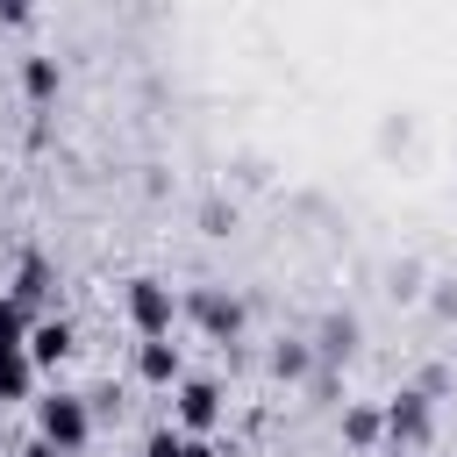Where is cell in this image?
<instances>
[{"label":"cell","mask_w":457,"mask_h":457,"mask_svg":"<svg viewBox=\"0 0 457 457\" xmlns=\"http://www.w3.org/2000/svg\"><path fill=\"white\" fill-rule=\"evenodd\" d=\"M43 293H50V257H36V250H29V257H21V271H14V293H7V300H14V307H36Z\"/></svg>","instance_id":"8fae6325"},{"label":"cell","mask_w":457,"mask_h":457,"mask_svg":"<svg viewBox=\"0 0 457 457\" xmlns=\"http://www.w3.org/2000/svg\"><path fill=\"white\" fill-rule=\"evenodd\" d=\"M200 236H236V200H200Z\"/></svg>","instance_id":"9a60e30c"},{"label":"cell","mask_w":457,"mask_h":457,"mask_svg":"<svg viewBox=\"0 0 457 457\" xmlns=\"http://www.w3.org/2000/svg\"><path fill=\"white\" fill-rule=\"evenodd\" d=\"M29 386H36L29 350H0V407H7V400H29Z\"/></svg>","instance_id":"4fadbf2b"},{"label":"cell","mask_w":457,"mask_h":457,"mask_svg":"<svg viewBox=\"0 0 457 457\" xmlns=\"http://www.w3.org/2000/svg\"><path fill=\"white\" fill-rule=\"evenodd\" d=\"M29 14H36V7H29V0H0V21H7V29H21V21H29Z\"/></svg>","instance_id":"d6986e66"},{"label":"cell","mask_w":457,"mask_h":457,"mask_svg":"<svg viewBox=\"0 0 457 457\" xmlns=\"http://www.w3.org/2000/svg\"><path fill=\"white\" fill-rule=\"evenodd\" d=\"M271 371H278L286 386H300V378H314V371H321V364H314V343H307V336H286V343L271 350Z\"/></svg>","instance_id":"9c48e42d"},{"label":"cell","mask_w":457,"mask_h":457,"mask_svg":"<svg viewBox=\"0 0 457 457\" xmlns=\"http://www.w3.org/2000/svg\"><path fill=\"white\" fill-rule=\"evenodd\" d=\"M129 321H136L143 343L171 336V321H179V293H171L164 278H129Z\"/></svg>","instance_id":"3957f363"},{"label":"cell","mask_w":457,"mask_h":457,"mask_svg":"<svg viewBox=\"0 0 457 457\" xmlns=\"http://www.w3.org/2000/svg\"><path fill=\"white\" fill-rule=\"evenodd\" d=\"M343 443H350V450L386 443V414H378V407H343Z\"/></svg>","instance_id":"7c38bea8"},{"label":"cell","mask_w":457,"mask_h":457,"mask_svg":"<svg viewBox=\"0 0 457 457\" xmlns=\"http://www.w3.org/2000/svg\"><path fill=\"white\" fill-rule=\"evenodd\" d=\"M179 314H193L214 343H236V336H243V300L221 293V286H193V293L179 300Z\"/></svg>","instance_id":"277c9868"},{"label":"cell","mask_w":457,"mask_h":457,"mask_svg":"<svg viewBox=\"0 0 457 457\" xmlns=\"http://www.w3.org/2000/svg\"><path fill=\"white\" fill-rule=\"evenodd\" d=\"M186 443H193V436H179V428H157V436L143 443V457H186Z\"/></svg>","instance_id":"ac0fdd59"},{"label":"cell","mask_w":457,"mask_h":457,"mask_svg":"<svg viewBox=\"0 0 457 457\" xmlns=\"http://www.w3.org/2000/svg\"><path fill=\"white\" fill-rule=\"evenodd\" d=\"M307 343H314V364H321V371H336V364H350V357H357L364 321H357L350 307H336V314H321V321H314V336H307Z\"/></svg>","instance_id":"5b68a950"},{"label":"cell","mask_w":457,"mask_h":457,"mask_svg":"<svg viewBox=\"0 0 457 457\" xmlns=\"http://www.w3.org/2000/svg\"><path fill=\"white\" fill-rule=\"evenodd\" d=\"M421 393H428V400H436V393H450V371H443V364H428V371H421Z\"/></svg>","instance_id":"ffe728a7"},{"label":"cell","mask_w":457,"mask_h":457,"mask_svg":"<svg viewBox=\"0 0 457 457\" xmlns=\"http://www.w3.org/2000/svg\"><path fill=\"white\" fill-rule=\"evenodd\" d=\"M386 293L393 300H428V264L421 257H393L386 264Z\"/></svg>","instance_id":"30bf717a"},{"label":"cell","mask_w":457,"mask_h":457,"mask_svg":"<svg viewBox=\"0 0 457 457\" xmlns=\"http://www.w3.org/2000/svg\"><path fill=\"white\" fill-rule=\"evenodd\" d=\"M0 350H29V307L0 300Z\"/></svg>","instance_id":"2e32d148"},{"label":"cell","mask_w":457,"mask_h":457,"mask_svg":"<svg viewBox=\"0 0 457 457\" xmlns=\"http://www.w3.org/2000/svg\"><path fill=\"white\" fill-rule=\"evenodd\" d=\"M186 457H221V450H214V443H200V436H193V443H186Z\"/></svg>","instance_id":"7402d4cb"},{"label":"cell","mask_w":457,"mask_h":457,"mask_svg":"<svg viewBox=\"0 0 457 457\" xmlns=\"http://www.w3.org/2000/svg\"><path fill=\"white\" fill-rule=\"evenodd\" d=\"M378 414H386V443H400V450H421V443L436 436V400H428L421 386H400Z\"/></svg>","instance_id":"7a4b0ae2"},{"label":"cell","mask_w":457,"mask_h":457,"mask_svg":"<svg viewBox=\"0 0 457 457\" xmlns=\"http://www.w3.org/2000/svg\"><path fill=\"white\" fill-rule=\"evenodd\" d=\"M71 350H79L71 321H36V328H29V364H64Z\"/></svg>","instance_id":"ba28073f"},{"label":"cell","mask_w":457,"mask_h":457,"mask_svg":"<svg viewBox=\"0 0 457 457\" xmlns=\"http://www.w3.org/2000/svg\"><path fill=\"white\" fill-rule=\"evenodd\" d=\"M428 314L436 321H457V278H428Z\"/></svg>","instance_id":"e0dca14e"},{"label":"cell","mask_w":457,"mask_h":457,"mask_svg":"<svg viewBox=\"0 0 457 457\" xmlns=\"http://www.w3.org/2000/svg\"><path fill=\"white\" fill-rule=\"evenodd\" d=\"M171 400H179V428H193V436H207L221 421V386L214 378H186Z\"/></svg>","instance_id":"8992f818"},{"label":"cell","mask_w":457,"mask_h":457,"mask_svg":"<svg viewBox=\"0 0 457 457\" xmlns=\"http://www.w3.org/2000/svg\"><path fill=\"white\" fill-rule=\"evenodd\" d=\"M136 371H143L150 386H186V357H179V343H171V336L143 343V350H136Z\"/></svg>","instance_id":"52a82bcc"},{"label":"cell","mask_w":457,"mask_h":457,"mask_svg":"<svg viewBox=\"0 0 457 457\" xmlns=\"http://www.w3.org/2000/svg\"><path fill=\"white\" fill-rule=\"evenodd\" d=\"M21 457H64V450H57V443H43V436H36V443H29V450H21Z\"/></svg>","instance_id":"44dd1931"},{"label":"cell","mask_w":457,"mask_h":457,"mask_svg":"<svg viewBox=\"0 0 457 457\" xmlns=\"http://www.w3.org/2000/svg\"><path fill=\"white\" fill-rule=\"evenodd\" d=\"M57 86H64V71H57V57H29L21 64V93L43 107V100H57Z\"/></svg>","instance_id":"5bb4252c"},{"label":"cell","mask_w":457,"mask_h":457,"mask_svg":"<svg viewBox=\"0 0 457 457\" xmlns=\"http://www.w3.org/2000/svg\"><path fill=\"white\" fill-rule=\"evenodd\" d=\"M36 428H43V443H57V450L71 457V450H86V436H93V407H86L79 393H50V400H36Z\"/></svg>","instance_id":"6da1fadb"}]
</instances>
